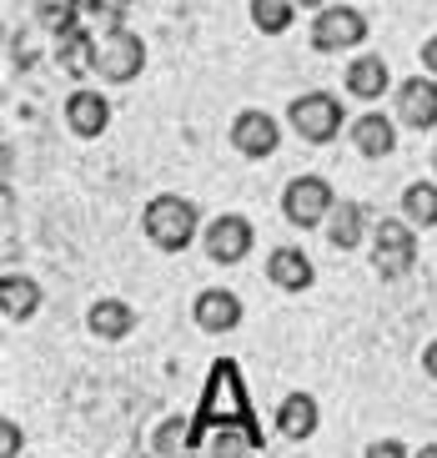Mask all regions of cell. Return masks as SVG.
<instances>
[{
	"mask_svg": "<svg viewBox=\"0 0 437 458\" xmlns=\"http://www.w3.org/2000/svg\"><path fill=\"white\" fill-rule=\"evenodd\" d=\"M141 232L156 252L172 257V252H186L191 242H201L206 222H201V207L191 197H181V191H156L141 207Z\"/></svg>",
	"mask_w": 437,
	"mask_h": 458,
	"instance_id": "cell-1",
	"label": "cell"
},
{
	"mask_svg": "<svg viewBox=\"0 0 437 458\" xmlns=\"http://www.w3.org/2000/svg\"><path fill=\"white\" fill-rule=\"evenodd\" d=\"M342 122H347L342 96H332V91H302L287 106V126L302 136L307 147H327V141H337V136H342Z\"/></svg>",
	"mask_w": 437,
	"mask_h": 458,
	"instance_id": "cell-2",
	"label": "cell"
},
{
	"mask_svg": "<svg viewBox=\"0 0 437 458\" xmlns=\"http://www.w3.org/2000/svg\"><path fill=\"white\" fill-rule=\"evenodd\" d=\"M332 207H337V191H332V182H327V176H317V172L291 176L287 191H282V216H287L297 232L327 227Z\"/></svg>",
	"mask_w": 437,
	"mask_h": 458,
	"instance_id": "cell-3",
	"label": "cell"
},
{
	"mask_svg": "<svg viewBox=\"0 0 437 458\" xmlns=\"http://www.w3.org/2000/svg\"><path fill=\"white\" fill-rule=\"evenodd\" d=\"M141 71H146V41L136 36L131 26L101 30V36H96V66H91V76H101L106 86H126V81H136Z\"/></svg>",
	"mask_w": 437,
	"mask_h": 458,
	"instance_id": "cell-4",
	"label": "cell"
},
{
	"mask_svg": "<svg viewBox=\"0 0 437 458\" xmlns=\"http://www.w3.org/2000/svg\"><path fill=\"white\" fill-rule=\"evenodd\" d=\"M372 267L382 272L387 283H398L417 267V227L408 216H382L372 227Z\"/></svg>",
	"mask_w": 437,
	"mask_h": 458,
	"instance_id": "cell-5",
	"label": "cell"
},
{
	"mask_svg": "<svg viewBox=\"0 0 437 458\" xmlns=\"http://www.w3.org/2000/svg\"><path fill=\"white\" fill-rule=\"evenodd\" d=\"M367 36H372V21L357 5H327V11L312 15V51H322V55L362 51Z\"/></svg>",
	"mask_w": 437,
	"mask_h": 458,
	"instance_id": "cell-6",
	"label": "cell"
},
{
	"mask_svg": "<svg viewBox=\"0 0 437 458\" xmlns=\"http://www.w3.org/2000/svg\"><path fill=\"white\" fill-rule=\"evenodd\" d=\"M201 247H206V257H212L216 267H237V262H247V257H252L256 227L241 212H222V216H212V222H206Z\"/></svg>",
	"mask_w": 437,
	"mask_h": 458,
	"instance_id": "cell-7",
	"label": "cell"
},
{
	"mask_svg": "<svg viewBox=\"0 0 437 458\" xmlns=\"http://www.w3.org/2000/svg\"><path fill=\"white\" fill-rule=\"evenodd\" d=\"M231 151H241L247 162H266V157H277L282 147V122L272 111H256V106H241L231 116Z\"/></svg>",
	"mask_w": 437,
	"mask_h": 458,
	"instance_id": "cell-8",
	"label": "cell"
},
{
	"mask_svg": "<svg viewBox=\"0 0 437 458\" xmlns=\"http://www.w3.org/2000/svg\"><path fill=\"white\" fill-rule=\"evenodd\" d=\"M241 318H247V302H241L231 287H201V293L191 297V323H197L201 333H212V337L237 333Z\"/></svg>",
	"mask_w": 437,
	"mask_h": 458,
	"instance_id": "cell-9",
	"label": "cell"
},
{
	"mask_svg": "<svg viewBox=\"0 0 437 458\" xmlns=\"http://www.w3.org/2000/svg\"><path fill=\"white\" fill-rule=\"evenodd\" d=\"M392 111H398V126H408V131H433L437 126V76H408L398 86Z\"/></svg>",
	"mask_w": 437,
	"mask_h": 458,
	"instance_id": "cell-10",
	"label": "cell"
},
{
	"mask_svg": "<svg viewBox=\"0 0 437 458\" xmlns=\"http://www.w3.org/2000/svg\"><path fill=\"white\" fill-rule=\"evenodd\" d=\"M372 212L357 202V197H337V207H332L327 227H322V237H327L337 252H357L362 242H372Z\"/></svg>",
	"mask_w": 437,
	"mask_h": 458,
	"instance_id": "cell-11",
	"label": "cell"
},
{
	"mask_svg": "<svg viewBox=\"0 0 437 458\" xmlns=\"http://www.w3.org/2000/svg\"><path fill=\"white\" fill-rule=\"evenodd\" d=\"M347 141H352V151H357V157L382 162V157H392V151H398V122H392L387 111H357V116H352V126H347Z\"/></svg>",
	"mask_w": 437,
	"mask_h": 458,
	"instance_id": "cell-12",
	"label": "cell"
},
{
	"mask_svg": "<svg viewBox=\"0 0 437 458\" xmlns=\"http://www.w3.org/2000/svg\"><path fill=\"white\" fill-rule=\"evenodd\" d=\"M61 116H66V126L80 136V141H96V136L111 131V101L101 91H91V86H76V91L66 96Z\"/></svg>",
	"mask_w": 437,
	"mask_h": 458,
	"instance_id": "cell-13",
	"label": "cell"
},
{
	"mask_svg": "<svg viewBox=\"0 0 437 458\" xmlns=\"http://www.w3.org/2000/svg\"><path fill=\"white\" fill-rule=\"evenodd\" d=\"M342 86H347V96L352 101H382L387 91H392V66H387L377 51H362V55H352L347 61V71H342Z\"/></svg>",
	"mask_w": 437,
	"mask_h": 458,
	"instance_id": "cell-14",
	"label": "cell"
},
{
	"mask_svg": "<svg viewBox=\"0 0 437 458\" xmlns=\"http://www.w3.org/2000/svg\"><path fill=\"white\" fill-rule=\"evenodd\" d=\"M266 283L277 287V293H307V287L317 283V267H312V257L297 242H282L266 252Z\"/></svg>",
	"mask_w": 437,
	"mask_h": 458,
	"instance_id": "cell-15",
	"label": "cell"
},
{
	"mask_svg": "<svg viewBox=\"0 0 437 458\" xmlns=\"http://www.w3.org/2000/svg\"><path fill=\"white\" fill-rule=\"evenodd\" d=\"M317 428H322V403L312 398V393H287V398L277 403V433L282 438L307 444Z\"/></svg>",
	"mask_w": 437,
	"mask_h": 458,
	"instance_id": "cell-16",
	"label": "cell"
},
{
	"mask_svg": "<svg viewBox=\"0 0 437 458\" xmlns=\"http://www.w3.org/2000/svg\"><path fill=\"white\" fill-rule=\"evenodd\" d=\"M136 308L131 302H121V297H101V302H91V312H86V327H91L101 343H121V337L136 333Z\"/></svg>",
	"mask_w": 437,
	"mask_h": 458,
	"instance_id": "cell-17",
	"label": "cell"
},
{
	"mask_svg": "<svg viewBox=\"0 0 437 458\" xmlns=\"http://www.w3.org/2000/svg\"><path fill=\"white\" fill-rule=\"evenodd\" d=\"M0 312H5V323H30L40 312V283L36 277L5 272V277H0Z\"/></svg>",
	"mask_w": 437,
	"mask_h": 458,
	"instance_id": "cell-18",
	"label": "cell"
},
{
	"mask_svg": "<svg viewBox=\"0 0 437 458\" xmlns=\"http://www.w3.org/2000/svg\"><path fill=\"white\" fill-rule=\"evenodd\" d=\"M55 61H61L71 76H91V66H96V36L86 26L55 36Z\"/></svg>",
	"mask_w": 437,
	"mask_h": 458,
	"instance_id": "cell-19",
	"label": "cell"
},
{
	"mask_svg": "<svg viewBox=\"0 0 437 458\" xmlns=\"http://www.w3.org/2000/svg\"><path fill=\"white\" fill-rule=\"evenodd\" d=\"M402 216L412 227H437V182H412L402 187Z\"/></svg>",
	"mask_w": 437,
	"mask_h": 458,
	"instance_id": "cell-20",
	"label": "cell"
},
{
	"mask_svg": "<svg viewBox=\"0 0 437 458\" xmlns=\"http://www.w3.org/2000/svg\"><path fill=\"white\" fill-rule=\"evenodd\" d=\"M247 15H252V26L262 36H287L291 21H297V0H252Z\"/></svg>",
	"mask_w": 437,
	"mask_h": 458,
	"instance_id": "cell-21",
	"label": "cell"
},
{
	"mask_svg": "<svg viewBox=\"0 0 437 458\" xmlns=\"http://www.w3.org/2000/svg\"><path fill=\"white\" fill-rule=\"evenodd\" d=\"M201 458H256V438L247 428H216L212 438H206V454Z\"/></svg>",
	"mask_w": 437,
	"mask_h": 458,
	"instance_id": "cell-22",
	"label": "cell"
},
{
	"mask_svg": "<svg viewBox=\"0 0 437 458\" xmlns=\"http://www.w3.org/2000/svg\"><path fill=\"white\" fill-rule=\"evenodd\" d=\"M36 15H40V26L55 30V36H66V30L80 26V5L76 0H36Z\"/></svg>",
	"mask_w": 437,
	"mask_h": 458,
	"instance_id": "cell-23",
	"label": "cell"
},
{
	"mask_svg": "<svg viewBox=\"0 0 437 458\" xmlns=\"http://www.w3.org/2000/svg\"><path fill=\"white\" fill-rule=\"evenodd\" d=\"M80 21H91L101 30H121L126 26V5H116V0H86L80 5Z\"/></svg>",
	"mask_w": 437,
	"mask_h": 458,
	"instance_id": "cell-24",
	"label": "cell"
},
{
	"mask_svg": "<svg viewBox=\"0 0 437 458\" xmlns=\"http://www.w3.org/2000/svg\"><path fill=\"white\" fill-rule=\"evenodd\" d=\"M156 458H186V418H166L156 428Z\"/></svg>",
	"mask_w": 437,
	"mask_h": 458,
	"instance_id": "cell-25",
	"label": "cell"
},
{
	"mask_svg": "<svg viewBox=\"0 0 437 458\" xmlns=\"http://www.w3.org/2000/svg\"><path fill=\"white\" fill-rule=\"evenodd\" d=\"M362 458H412V448L402 444V438H377V444H367Z\"/></svg>",
	"mask_w": 437,
	"mask_h": 458,
	"instance_id": "cell-26",
	"label": "cell"
},
{
	"mask_svg": "<svg viewBox=\"0 0 437 458\" xmlns=\"http://www.w3.org/2000/svg\"><path fill=\"white\" fill-rule=\"evenodd\" d=\"M15 448H21V428H15L11 418H5V423H0V454L15 458Z\"/></svg>",
	"mask_w": 437,
	"mask_h": 458,
	"instance_id": "cell-27",
	"label": "cell"
},
{
	"mask_svg": "<svg viewBox=\"0 0 437 458\" xmlns=\"http://www.w3.org/2000/svg\"><path fill=\"white\" fill-rule=\"evenodd\" d=\"M423 71H427V76H437V30L423 41Z\"/></svg>",
	"mask_w": 437,
	"mask_h": 458,
	"instance_id": "cell-28",
	"label": "cell"
},
{
	"mask_svg": "<svg viewBox=\"0 0 437 458\" xmlns=\"http://www.w3.org/2000/svg\"><path fill=\"white\" fill-rule=\"evenodd\" d=\"M423 373H427V377H433V383H437V337H433V343H427V348H423Z\"/></svg>",
	"mask_w": 437,
	"mask_h": 458,
	"instance_id": "cell-29",
	"label": "cell"
},
{
	"mask_svg": "<svg viewBox=\"0 0 437 458\" xmlns=\"http://www.w3.org/2000/svg\"><path fill=\"white\" fill-rule=\"evenodd\" d=\"M332 0H297V11H327Z\"/></svg>",
	"mask_w": 437,
	"mask_h": 458,
	"instance_id": "cell-30",
	"label": "cell"
},
{
	"mask_svg": "<svg viewBox=\"0 0 437 458\" xmlns=\"http://www.w3.org/2000/svg\"><path fill=\"white\" fill-rule=\"evenodd\" d=\"M412 458H437V444H423V448H417Z\"/></svg>",
	"mask_w": 437,
	"mask_h": 458,
	"instance_id": "cell-31",
	"label": "cell"
},
{
	"mask_svg": "<svg viewBox=\"0 0 437 458\" xmlns=\"http://www.w3.org/2000/svg\"><path fill=\"white\" fill-rule=\"evenodd\" d=\"M116 5H136V0H116Z\"/></svg>",
	"mask_w": 437,
	"mask_h": 458,
	"instance_id": "cell-32",
	"label": "cell"
},
{
	"mask_svg": "<svg viewBox=\"0 0 437 458\" xmlns=\"http://www.w3.org/2000/svg\"><path fill=\"white\" fill-rule=\"evenodd\" d=\"M433 172H437V151H433Z\"/></svg>",
	"mask_w": 437,
	"mask_h": 458,
	"instance_id": "cell-33",
	"label": "cell"
},
{
	"mask_svg": "<svg viewBox=\"0 0 437 458\" xmlns=\"http://www.w3.org/2000/svg\"><path fill=\"white\" fill-rule=\"evenodd\" d=\"M186 458H201V454H186Z\"/></svg>",
	"mask_w": 437,
	"mask_h": 458,
	"instance_id": "cell-34",
	"label": "cell"
},
{
	"mask_svg": "<svg viewBox=\"0 0 437 458\" xmlns=\"http://www.w3.org/2000/svg\"><path fill=\"white\" fill-rule=\"evenodd\" d=\"M76 5H86V0H76Z\"/></svg>",
	"mask_w": 437,
	"mask_h": 458,
	"instance_id": "cell-35",
	"label": "cell"
}]
</instances>
